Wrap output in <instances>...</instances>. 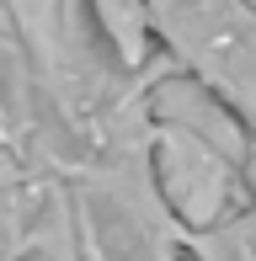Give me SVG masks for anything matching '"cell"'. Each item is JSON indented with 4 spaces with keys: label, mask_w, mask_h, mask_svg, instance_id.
Here are the masks:
<instances>
[{
    "label": "cell",
    "mask_w": 256,
    "mask_h": 261,
    "mask_svg": "<svg viewBox=\"0 0 256 261\" xmlns=\"http://www.w3.org/2000/svg\"><path fill=\"white\" fill-rule=\"evenodd\" d=\"M149 75L118 54L91 0H0V144L64 176L149 144Z\"/></svg>",
    "instance_id": "cell-1"
},
{
    "label": "cell",
    "mask_w": 256,
    "mask_h": 261,
    "mask_svg": "<svg viewBox=\"0 0 256 261\" xmlns=\"http://www.w3.org/2000/svg\"><path fill=\"white\" fill-rule=\"evenodd\" d=\"M144 32L256 134V0H144Z\"/></svg>",
    "instance_id": "cell-4"
},
{
    "label": "cell",
    "mask_w": 256,
    "mask_h": 261,
    "mask_svg": "<svg viewBox=\"0 0 256 261\" xmlns=\"http://www.w3.org/2000/svg\"><path fill=\"white\" fill-rule=\"evenodd\" d=\"M149 165L187 229L256 203V134L160 54L149 75Z\"/></svg>",
    "instance_id": "cell-2"
},
{
    "label": "cell",
    "mask_w": 256,
    "mask_h": 261,
    "mask_svg": "<svg viewBox=\"0 0 256 261\" xmlns=\"http://www.w3.org/2000/svg\"><path fill=\"white\" fill-rule=\"evenodd\" d=\"M101 16V27H107V38L118 43L123 59H134V64H144L149 54V32H144V0H91Z\"/></svg>",
    "instance_id": "cell-6"
},
{
    "label": "cell",
    "mask_w": 256,
    "mask_h": 261,
    "mask_svg": "<svg viewBox=\"0 0 256 261\" xmlns=\"http://www.w3.org/2000/svg\"><path fill=\"white\" fill-rule=\"evenodd\" d=\"M80 261H182L187 224L166 203L149 144H128L64 176Z\"/></svg>",
    "instance_id": "cell-3"
},
{
    "label": "cell",
    "mask_w": 256,
    "mask_h": 261,
    "mask_svg": "<svg viewBox=\"0 0 256 261\" xmlns=\"http://www.w3.org/2000/svg\"><path fill=\"white\" fill-rule=\"evenodd\" d=\"M182 261H256V203L235 208L219 224L187 229V256Z\"/></svg>",
    "instance_id": "cell-5"
}]
</instances>
